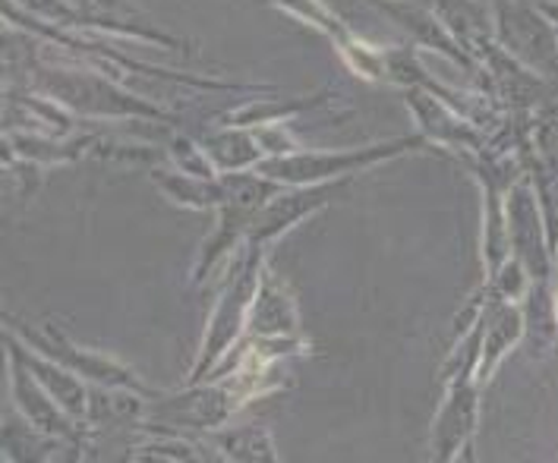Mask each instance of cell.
<instances>
[{
	"label": "cell",
	"instance_id": "obj_8",
	"mask_svg": "<svg viewBox=\"0 0 558 463\" xmlns=\"http://www.w3.org/2000/svg\"><path fill=\"white\" fill-rule=\"evenodd\" d=\"M10 321V328L29 344V348L48 353L51 360L63 363L66 369H73L80 378H86L92 385H111V388H133V391H143L148 398L161 394L155 388H148L143 378L136 376L130 366H123L120 360L108 356V353H98V350L80 348L76 341H70L60 328H54L51 321H45L41 328H26L23 321L16 319H3Z\"/></svg>",
	"mask_w": 558,
	"mask_h": 463
},
{
	"label": "cell",
	"instance_id": "obj_1",
	"mask_svg": "<svg viewBox=\"0 0 558 463\" xmlns=\"http://www.w3.org/2000/svg\"><path fill=\"white\" fill-rule=\"evenodd\" d=\"M32 88L63 105L70 114L95 117V120H174L165 108L151 105L111 80L108 70L63 66L41 60L32 66Z\"/></svg>",
	"mask_w": 558,
	"mask_h": 463
},
{
	"label": "cell",
	"instance_id": "obj_11",
	"mask_svg": "<svg viewBox=\"0 0 558 463\" xmlns=\"http://www.w3.org/2000/svg\"><path fill=\"white\" fill-rule=\"evenodd\" d=\"M445 385V398H441L439 413L433 419L429 429V451L433 461L451 463L461 458H473V438L480 426V394L483 385L476 376H451L441 381Z\"/></svg>",
	"mask_w": 558,
	"mask_h": 463
},
{
	"label": "cell",
	"instance_id": "obj_13",
	"mask_svg": "<svg viewBox=\"0 0 558 463\" xmlns=\"http://www.w3.org/2000/svg\"><path fill=\"white\" fill-rule=\"evenodd\" d=\"M366 3H373V7H376L383 16H388L398 29L408 32L413 48H420V51H436V54H441L445 60H451L454 66H461L464 73H473V76L483 73L480 60L468 51V45H464L454 32L448 29L426 3H416V0H366ZM483 76H486V73H483Z\"/></svg>",
	"mask_w": 558,
	"mask_h": 463
},
{
	"label": "cell",
	"instance_id": "obj_6",
	"mask_svg": "<svg viewBox=\"0 0 558 463\" xmlns=\"http://www.w3.org/2000/svg\"><path fill=\"white\" fill-rule=\"evenodd\" d=\"M493 41L505 54L558 83V29L543 16L536 0H489Z\"/></svg>",
	"mask_w": 558,
	"mask_h": 463
},
{
	"label": "cell",
	"instance_id": "obj_9",
	"mask_svg": "<svg viewBox=\"0 0 558 463\" xmlns=\"http://www.w3.org/2000/svg\"><path fill=\"white\" fill-rule=\"evenodd\" d=\"M268 3L278 7L281 13L294 16L296 23L319 32L323 38H328L335 45L341 63L351 70L356 80H363V83H388L385 48H376L366 38H360L325 0H268Z\"/></svg>",
	"mask_w": 558,
	"mask_h": 463
},
{
	"label": "cell",
	"instance_id": "obj_14",
	"mask_svg": "<svg viewBox=\"0 0 558 463\" xmlns=\"http://www.w3.org/2000/svg\"><path fill=\"white\" fill-rule=\"evenodd\" d=\"M483 290V313H480V360H476V381L486 388L496 369L505 363L511 350L524 344L527 319L524 306L514 300H499L486 288Z\"/></svg>",
	"mask_w": 558,
	"mask_h": 463
},
{
	"label": "cell",
	"instance_id": "obj_18",
	"mask_svg": "<svg viewBox=\"0 0 558 463\" xmlns=\"http://www.w3.org/2000/svg\"><path fill=\"white\" fill-rule=\"evenodd\" d=\"M211 165L221 174H234V171H256V165L265 158L263 145L256 139V133L250 126H234V123H218L211 126L206 136L199 139Z\"/></svg>",
	"mask_w": 558,
	"mask_h": 463
},
{
	"label": "cell",
	"instance_id": "obj_4",
	"mask_svg": "<svg viewBox=\"0 0 558 463\" xmlns=\"http://www.w3.org/2000/svg\"><path fill=\"white\" fill-rule=\"evenodd\" d=\"M263 268V246H243V256L236 261V271L228 278V288H225L218 306H215V313H211V319H208L206 338L199 344V353H196V363L190 369L186 385L208 381L211 373L228 360L231 348L243 338L246 321H250V309H253V300H256V290H259Z\"/></svg>",
	"mask_w": 558,
	"mask_h": 463
},
{
	"label": "cell",
	"instance_id": "obj_21",
	"mask_svg": "<svg viewBox=\"0 0 558 463\" xmlns=\"http://www.w3.org/2000/svg\"><path fill=\"white\" fill-rule=\"evenodd\" d=\"M148 176H151V183L171 203L183 205V208H193V211H215L221 205V196H225L221 174L196 176L186 174V171H177L174 165H171V168H155Z\"/></svg>",
	"mask_w": 558,
	"mask_h": 463
},
{
	"label": "cell",
	"instance_id": "obj_17",
	"mask_svg": "<svg viewBox=\"0 0 558 463\" xmlns=\"http://www.w3.org/2000/svg\"><path fill=\"white\" fill-rule=\"evenodd\" d=\"M246 334L256 338H303L300 334V306H296L294 290L288 288L284 278H278L268 261L259 278V290L250 309Z\"/></svg>",
	"mask_w": 558,
	"mask_h": 463
},
{
	"label": "cell",
	"instance_id": "obj_20",
	"mask_svg": "<svg viewBox=\"0 0 558 463\" xmlns=\"http://www.w3.org/2000/svg\"><path fill=\"white\" fill-rule=\"evenodd\" d=\"M208 444L218 461L236 463H275L281 461L278 444L265 426H221L208 432Z\"/></svg>",
	"mask_w": 558,
	"mask_h": 463
},
{
	"label": "cell",
	"instance_id": "obj_3",
	"mask_svg": "<svg viewBox=\"0 0 558 463\" xmlns=\"http://www.w3.org/2000/svg\"><path fill=\"white\" fill-rule=\"evenodd\" d=\"M225 196L215 208V228L206 236L196 265H193V284H203L208 275L231 256V249L246 246V233L253 228L256 215L263 211L271 196H278L284 186L259 171H234L221 174Z\"/></svg>",
	"mask_w": 558,
	"mask_h": 463
},
{
	"label": "cell",
	"instance_id": "obj_24",
	"mask_svg": "<svg viewBox=\"0 0 558 463\" xmlns=\"http://www.w3.org/2000/svg\"><path fill=\"white\" fill-rule=\"evenodd\" d=\"M70 3H76L80 10L95 13V16H130V20L143 16V10L133 0H70Z\"/></svg>",
	"mask_w": 558,
	"mask_h": 463
},
{
	"label": "cell",
	"instance_id": "obj_5",
	"mask_svg": "<svg viewBox=\"0 0 558 463\" xmlns=\"http://www.w3.org/2000/svg\"><path fill=\"white\" fill-rule=\"evenodd\" d=\"M246 404L243 394L236 391L231 381L225 378H208L186 385L171 394H158L148 398L146 419L140 429L146 432H215L221 426H228L236 416V410Z\"/></svg>",
	"mask_w": 558,
	"mask_h": 463
},
{
	"label": "cell",
	"instance_id": "obj_23",
	"mask_svg": "<svg viewBox=\"0 0 558 463\" xmlns=\"http://www.w3.org/2000/svg\"><path fill=\"white\" fill-rule=\"evenodd\" d=\"M168 158H171V165H174L177 171H186V174H196V176H218L221 171L211 165V158L206 155V148L203 143H196V139H190V136H171V143H168Z\"/></svg>",
	"mask_w": 558,
	"mask_h": 463
},
{
	"label": "cell",
	"instance_id": "obj_16",
	"mask_svg": "<svg viewBox=\"0 0 558 463\" xmlns=\"http://www.w3.org/2000/svg\"><path fill=\"white\" fill-rule=\"evenodd\" d=\"M3 348L10 350V353H16V356L29 366L32 376L38 378V381L48 388V394H51V398H54L66 413H73L76 419H83V423H86V416H88L86 378H80L73 369H66L63 363L51 360L48 353L29 348V344H26L13 328H3Z\"/></svg>",
	"mask_w": 558,
	"mask_h": 463
},
{
	"label": "cell",
	"instance_id": "obj_22",
	"mask_svg": "<svg viewBox=\"0 0 558 463\" xmlns=\"http://www.w3.org/2000/svg\"><path fill=\"white\" fill-rule=\"evenodd\" d=\"M3 143L10 145V151L23 161L32 165H66V161H76L88 155V148L95 145L92 136L86 139H45V136H29V133H7Z\"/></svg>",
	"mask_w": 558,
	"mask_h": 463
},
{
	"label": "cell",
	"instance_id": "obj_7",
	"mask_svg": "<svg viewBox=\"0 0 558 463\" xmlns=\"http://www.w3.org/2000/svg\"><path fill=\"white\" fill-rule=\"evenodd\" d=\"M508 233H511V256L527 268L530 281H553L556 278V246L549 221L539 203L536 183L521 174L505 196Z\"/></svg>",
	"mask_w": 558,
	"mask_h": 463
},
{
	"label": "cell",
	"instance_id": "obj_12",
	"mask_svg": "<svg viewBox=\"0 0 558 463\" xmlns=\"http://www.w3.org/2000/svg\"><path fill=\"white\" fill-rule=\"evenodd\" d=\"M7 356H10V394H13V404L20 410V416L29 423L35 432L60 438V441H66L73 448H86V423L76 419L73 413H66L48 394V388L32 376V369L16 353L7 350Z\"/></svg>",
	"mask_w": 558,
	"mask_h": 463
},
{
	"label": "cell",
	"instance_id": "obj_2",
	"mask_svg": "<svg viewBox=\"0 0 558 463\" xmlns=\"http://www.w3.org/2000/svg\"><path fill=\"white\" fill-rule=\"evenodd\" d=\"M429 148L426 136H395L383 143L360 145V148H300L294 155H271L256 165L263 176L278 180L281 186H303V183H325V180H341L360 171H369L383 161L401 158L408 151H423Z\"/></svg>",
	"mask_w": 558,
	"mask_h": 463
},
{
	"label": "cell",
	"instance_id": "obj_26",
	"mask_svg": "<svg viewBox=\"0 0 558 463\" xmlns=\"http://www.w3.org/2000/svg\"><path fill=\"white\" fill-rule=\"evenodd\" d=\"M556 309H558V253H556Z\"/></svg>",
	"mask_w": 558,
	"mask_h": 463
},
{
	"label": "cell",
	"instance_id": "obj_10",
	"mask_svg": "<svg viewBox=\"0 0 558 463\" xmlns=\"http://www.w3.org/2000/svg\"><path fill=\"white\" fill-rule=\"evenodd\" d=\"M351 180L353 176H341V180H325V183L284 186L256 215L253 228L246 233V246H263V249H268L275 240H281L284 233L294 231L296 224H303L306 218H313V215H319L331 203L344 199L351 193Z\"/></svg>",
	"mask_w": 558,
	"mask_h": 463
},
{
	"label": "cell",
	"instance_id": "obj_19",
	"mask_svg": "<svg viewBox=\"0 0 558 463\" xmlns=\"http://www.w3.org/2000/svg\"><path fill=\"white\" fill-rule=\"evenodd\" d=\"M331 88H323L316 95H300V98H250L240 108H231L221 117V123H234V126H268V123H291L306 111H316L328 101Z\"/></svg>",
	"mask_w": 558,
	"mask_h": 463
},
{
	"label": "cell",
	"instance_id": "obj_25",
	"mask_svg": "<svg viewBox=\"0 0 558 463\" xmlns=\"http://www.w3.org/2000/svg\"><path fill=\"white\" fill-rule=\"evenodd\" d=\"M536 7L543 10V16L558 29V0H536Z\"/></svg>",
	"mask_w": 558,
	"mask_h": 463
},
{
	"label": "cell",
	"instance_id": "obj_15",
	"mask_svg": "<svg viewBox=\"0 0 558 463\" xmlns=\"http://www.w3.org/2000/svg\"><path fill=\"white\" fill-rule=\"evenodd\" d=\"M408 108L416 120V133L426 136L429 145L451 148L458 155L483 151V133L476 130V120L451 108L445 98L426 92V88H408Z\"/></svg>",
	"mask_w": 558,
	"mask_h": 463
}]
</instances>
